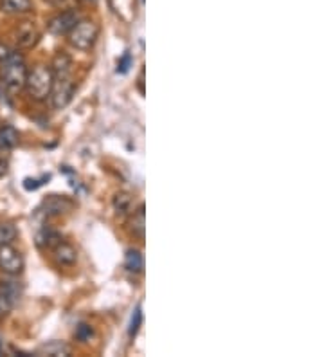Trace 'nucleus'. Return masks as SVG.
Returning <instances> with one entry per match:
<instances>
[{"mask_svg":"<svg viewBox=\"0 0 324 357\" xmlns=\"http://www.w3.org/2000/svg\"><path fill=\"white\" fill-rule=\"evenodd\" d=\"M27 63L18 51H11L9 56L0 60V83L9 92H20L27 79Z\"/></svg>","mask_w":324,"mask_h":357,"instance_id":"nucleus-1","label":"nucleus"},{"mask_svg":"<svg viewBox=\"0 0 324 357\" xmlns=\"http://www.w3.org/2000/svg\"><path fill=\"white\" fill-rule=\"evenodd\" d=\"M52 83H54V75H52L51 67L36 66L31 73H27L24 89L35 101H45L51 94Z\"/></svg>","mask_w":324,"mask_h":357,"instance_id":"nucleus-2","label":"nucleus"},{"mask_svg":"<svg viewBox=\"0 0 324 357\" xmlns=\"http://www.w3.org/2000/svg\"><path fill=\"white\" fill-rule=\"evenodd\" d=\"M69 44L78 51H88L100 38V26L92 20H79L69 35Z\"/></svg>","mask_w":324,"mask_h":357,"instance_id":"nucleus-3","label":"nucleus"},{"mask_svg":"<svg viewBox=\"0 0 324 357\" xmlns=\"http://www.w3.org/2000/svg\"><path fill=\"white\" fill-rule=\"evenodd\" d=\"M74 92H76V82H74L72 76H54V83H52L51 94H49L52 107L56 110L65 109L72 101Z\"/></svg>","mask_w":324,"mask_h":357,"instance_id":"nucleus-4","label":"nucleus"},{"mask_svg":"<svg viewBox=\"0 0 324 357\" xmlns=\"http://www.w3.org/2000/svg\"><path fill=\"white\" fill-rule=\"evenodd\" d=\"M0 271L8 276H18L24 271V257L11 244L0 245Z\"/></svg>","mask_w":324,"mask_h":357,"instance_id":"nucleus-5","label":"nucleus"},{"mask_svg":"<svg viewBox=\"0 0 324 357\" xmlns=\"http://www.w3.org/2000/svg\"><path fill=\"white\" fill-rule=\"evenodd\" d=\"M79 22L78 11H72V9H67V11H61L56 17H52L47 22V31L51 35L63 36L69 35L72 27Z\"/></svg>","mask_w":324,"mask_h":357,"instance_id":"nucleus-6","label":"nucleus"},{"mask_svg":"<svg viewBox=\"0 0 324 357\" xmlns=\"http://www.w3.org/2000/svg\"><path fill=\"white\" fill-rule=\"evenodd\" d=\"M22 289L18 287L17 282H2L0 283V319H4L11 310H13L15 303L20 298Z\"/></svg>","mask_w":324,"mask_h":357,"instance_id":"nucleus-7","label":"nucleus"},{"mask_svg":"<svg viewBox=\"0 0 324 357\" xmlns=\"http://www.w3.org/2000/svg\"><path fill=\"white\" fill-rule=\"evenodd\" d=\"M74 208V202L65 195H49L43 201V213L47 217H61Z\"/></svg>","mask_w":324,"mask_h":357,"instance_id":"nucleus-8","label":"nucleus"},{"mask_svg":"<svg viewBox=\"0 0 324 357\" xmlns=\"http://www.w3.org/2000/svg\"><path fill=\"white\" fill-rule=\"evenodd\" d=\"M52 258L56 261L60 267H72L76 266V261H78V249L74 248L72 244L69 242H63L61 240L60 244L56 248H52Z\"/></svg>","mask_w":324,"mask_h":357,"instance_id":"nucleus-9","label":"nucleus"},{"mask_svg":"<svg viewBox=\"0 0 324 357\" xmlns=\"http://www.w3.org/2000/svg\"><path fill=\"white\" fill-rule=\"evenodd\" d=\"M40 40V33L36 26L31 22H24L17 27V45L20 49H29Z\"/></svg>","mask_w":324,"mask_h":357,"instance_id":"nucleus-10","label":"nucleus"},{"mask_svg":"<svg viewBox=\"0 0 324 357\" xmlns=\"http://www.w3.org/2000/svg\"><path fill=\"white\" fill-rule=\"evenodd\" d=\"M61 233L58 229H54L52 226H43L40 227L38 233H36V245L40 249H52L56 248L61 242Z\"/></svg>","mask_w":324,"mask_h":357,"instance_id":"nucleus-11","label":"nucleus"},{"mask_svg":"<svg viewBox=\"0 0 324 357\" xmlns=\"http://www.w3.org/2000/svg\"><path fill=\"white\" fill-rule=\"evenodd\" d=\"M130 235L135 236L139 240H144V231H146V213H144V204L139 206L135 209V213H132L128 222Z\"/></svg>","mask_w":324,"mask_h":357,"instance_id":"nucleus-12","label":"nucleus"},{"mask_svg":"<svg viewBox=\"0 0 324 357\" xmlns=\"http://www.w3.org/2000/svg\"><path fill=\"white\" fill-rule=\"evenodd\" d=\"M20 141V134L13 125H2L0 127V152L13 150Z\"/></svg>","mask_w":324,"mask_h":357,"instance_id":"nucleus-13","label":"nucleus"},{"mask_svg":"<svg viewBox=\"0 0 324 357\" xmlns=\"http://www.w3.org/2000/svg\"><path fill=\"white\" fill-rule=\"evenodd\" d=\"M125 267L128 273L141 275L144 271V257L139 249H128L125 255Z\"/></svg>","mask_w":324,"mask_h":357,"instance_id":"nucleus-14","label":"nucleus"},{"mask_svg":"<svg viewBox=\"0 0 324 357\" xmlns=\"http://www.w3.org/2000/svg\"><path fill=\"white\" fill-rule=\"evenodd\" d=\"M0 9L9 15H24L33 9V2L31 0H2Z\"/></svg>","mask_w":324,"mask_h":357,"instance_id":"nucleus-15","label":"nucleus"},{"mask_svg":"<svg viewBox=\"0 0 324 357\" xmlns=\"http://www.w3.org/2000/svg\"><path fill=\"white\" fill-rule=\"evenodd\" d=\"M70 67H72V60L67 52H58L56 56L52 58L51 70L54 76L70 75Z\"/></svg>","mask_w":324,"mask_h":357,"instance_id":"nucleus-16","label":"nucleus"},{"mask_svg":"<svg viewBox=\"0 0 324 357\" xmlns=\"http://www.w3.org/2000/svg\"><path fill=\"white\" fill-rule=\"evenodd\" d=\"M40 352L47 354V356H54V357H61V356H70L72 349H70L69 344L60 343V341H51V343L43 344L42 350Z\"/></svg>","mask_w":324,"mask_h":357,"instance_id":"nucleus-17","label":"nucleus"},{"mask_svg":"<svg viewBox=\"0 0 324 357\" xmlns=\"http://www.w3.org/2000/svg\"><path fill=\"white\" fill-rule=\"evenodd\" d=\"M112 204L117 213H121V215L130 213V211H132V195L126 192L116 193V195H114Z\"/></svg>","mask_w":324,"mask_h":357,"instance_id":"nucleus-18","label":"nucleus"},{"mask_svg":"<svg viewBox=\"0 0 324 357\" xmlns=\"http://www.w3.org/2000/svg\"><path fill=\"white\" fill-rule=\"evenodd\" d=\"M18 236V229L13 222H0V245L13 244Z\"/></svg>","mask_w":324,"mask_h":357,"instance_id":"nucleus-19","label":"nucleus"},{"mask_svg":"<svg viewBox=\"0 0 324 357\" xmlns=\"http://www.w3.org/2000/svg\"><path fill=\"white\" fill-rule=\"evenodd\" d=\"M141 325H143V309H141V305H137V307H135L134 314H132V318H130L128 335L132 337V340H134L135 335H137Z\"/></svg>","mask_w":324,"mask_h":357,"instance_id":"nucleus-20","label":"nucleus"},{"mask_svg":"<svg viewBox=\"0 0 324 357\" xmlns=\"http://www.w3.org/2000/svg\"><path fill=\"white\" fill-rule=\"evenodd\" d=\"M92 335H94V331H92L91 325H86V323L78 325V327H76V331H74V337H76L78 341H82V343L91 341Z\"/></svg>","mask_w":324,"mask_h":357,"instance_id":"nucleus-21","label":"nucleus"},{"mask_svg":"<svg viewBox=\"0 0 324 357\" xmlns=\"http://www.w3.org/2000/svg\"><path fill=\"white\" fill-rule=\"evenodd\" d=\"M132 63H134V58H132L130 51H126L125 54L119 58V61H117V73H119V75H126L130 70V67H132Z\"/></svg>","mask_w":324,"mask_h":357,"instance_id":"nucleus-22","label":"nucleus"},{"mask_svg":"<svg viewBox=\"0 0 324 357\" xmlns=\"http://www.w3.org/2000/svg\"><path fill=\"white\" fill-rule=\"evenodd\" d=\"M43 181H49V175H45V177H42V178H26V181H24V188H26V190H38L40 186H43Z\"/></svg>","mask_w":324,"mask_h":357,"instance_id":"nucleus-23","label":"nucleus"},{"mask_svg":"<svg viewBox=\"0 0 324 357\" xmlns=\"http://www.w3.org/2000/svg\"><path fill=\"white\" fill-rule=\"evenodd\" d=\"M9 172V161L8 159H0V178L4 177V175H8Z\"/></svg>","mask_w":324,"mask_h":357,"instance_id":"nucleus-24","label":"nucleus"},{"mask_svg":"<svg viewBox=\"0 0 324 357\" xmlns=\"http://www.w3.org/2000/svg\"><path fill=\"white\" fill-rule=\"evenodd\" d=\"M13 51L11 47H8L6 44H0V60H4L6 56H9V52Z\"/></svg>","mask_w":324,"mask_h":357,"instance_id":"nucleus-25","label":"nucleus"},{"mask_svg":"<svg viewBox=\"0 0 324 357\" xmlns=\"http://www.w3.org/2000/svg\"><path fill=\"white\" fill-rule=\"evenodd\" d=\"M4 354V341H2V337H0V356Z\"/></svg>","mask_w":324,"mask_h":357,"instance_id":"nucleus-26","label":"nucleus"}]
</instances>
